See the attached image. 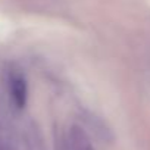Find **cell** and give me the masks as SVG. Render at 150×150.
Listing matches in <instances>:
<instances>
[{"label":"cell","instance_id":"cell-1","mask_svg":"<svg viewBox=\"0 0 150 150\" xmlns=\"http://www.w3.org/2000/svg\"><path fill=\"white\" fill-rule=\"evenodd\" d=\"M9 90H11V94L13 97V102L22 108L27 102V83L25 80L21 77L19 74H12L11 78H9Z\"/></svg>","mask_w":150,"mask_h":150}]
</instances>
